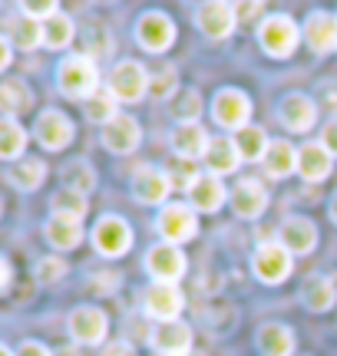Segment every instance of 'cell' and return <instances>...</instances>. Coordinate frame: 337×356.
<instances>
[{"instance_id": "obj_1", "label": "cell", "mask_w": 337, "mask_h": 356, "mask_svg": "<svg viewBox=\"0 0 337 356\" xmlns=\"http://www.w3.org/2000/svg\"><path fill=\"white\" fill-rule=\"evenodd\" d=\"M60 89L73 99H90L96 92V66L90 56H70L60 63Z\"/></svg>"}, {"instance_id": "obj_2", "label": "cell", "mask_w": 337, "mask_h": 356, "mask_svg": "<svg viewBox=\"0 0 337 356\" xmlns=\"http://www.w3.org/2000/svg\"><path fill=\"white\" fill-rule=\"evenodd\" d=\"M258 40L268 56L281 60V56H291L295 47H298V26H295V20H288V17H272L258 30Z\"/></svg>"}, {"instance_id": "obj_3", "label": "cell", "mask_w": 337, "mask_h": 356, "mask_svg": "<svg viewBox=\"0 0 337 356\" xmlns=\"http://www.w3.org/2000/svg\"><path fill=\"white\" fill-rule=\"evenodd\" d=\"M109 89H113V96H116L119 102H139L146 96V89H149V73H146L139 63L123 60V63H116V70H113Z\"/></svg>"}, {"instance_id": "obj_4", "label": "cell", "mask_w": 337, "mask_h": 356, "mask_svg": "<svg viewBox=\"0 0 337 356\" xmlns=\"http://www.w3.org/2000/svg\"><path fill=\"white\" fill-rule=\"evenodd\" d=\"M93 241H96V251H100V254L119 257V254L130 251L132 231L123 218L106 215V218H100V225H96V231H93Z\"/></svg>"}, {"instance_id": "obj_5", "label": "cell", "mask_w": 337, "mask_h": 356, "mask_svg": "<svg viewBox=\"0 0 337 356\" xmlns=\"http://www.w3.org/2000/svg\"><path fill=\"white\" fill-rule=\"evenodd\" d=\"M198 221L195 211L189 204H166L162 215H159V234L166 238V244H179V241H192Z\"/></svg>"}, {"instance_id": "obj_6", "label": "cell", "mask_w": 337, "mask_h": 356, "mask_svg": "<svg viewBox=\"0 0 337 356\" xmlns=\"http://www.w3.org/2000/svg\"><path fill=\"white\" fill-rule=\"evenodd\" d=\"M212 113H215V122H219V126L232 129V132H242V129L248 126V115H251V102H248L245 92L221 89L219 96H215Z\"/></svg>"}, {"instance_id": "obj_7", "label": "cell", "mask_w": 337, "mask_h": 356, "mask_svg": "<svg viewBox=\"0 0 337 356\" xmlns=\"http://www.w3.org/2000/svg\"><path fill=\"white\" fill-rule=\"evenodd\" d=\"M255 274L265 284H281L291 274V251L285 244H261L255 251Z\"/></svg>"}, {"instance_id": "obj_8", "label": "cell", "mask_w": 337, "mask_h": 356, "mask_svg": "<svg viewBox=\"0 0 337 356\" xmlns=\"http://www.w3.org/2000/svg\"><path fill=\"white\" fill-rule=\"evenodd\" d=\"M136 37L143 43V50L162 53L175 40V24L168 20L166 13H146L143 20H139V26H136Z\"/></svg>"}, {"instance_id": "obj_9", "label": "cell", "mask_w": 337, "mask_h": 356, "mask_svg": "<svg viewBox=\"0 0 337 356\" xmlns=\"http://www.w3.org/2000/svg\"><path fill=\"white\" fill-rule=\"evenodd\" d=\"M146 267L149 274L159 280V284H175V280L185 274V257L175 244H156L149 257H146Z\"/></svg>"}, {"instance_id": "obj_10", "label": "cell", "mask_w": 337, "mask_h": 356, "mask_svg": "<svg viewBox=\"0 0 337 356\" xmlns=\"http://www.w3.org/2000/svg\"><path fill=\"white\" fill-rule=\"evenodd\" d=\"M143 139V132H139V122L132 119V115H116V119H109L103 126V142L109 152L116 155H126L132 152L136 145Z\"/></svg>"}, {"instance_id": "obj_11", "label": "cell", "mask_w": 337, "mask_h": 356, "mask_svg": "<svg viewBox=\"0 0 337 356\" xmlns=\"http://www.w3.org/2000/svg\"><path fill=\"white\" fill-rule=\"evenodd\" d=\"M37 139L43 149H66L70 142H73V122L66 119L63 113H56V109H47V113L37 119Z\"/></svg>"}, {"instance_id": "obj_12", "label": "cell", "mask_w": 337, "mask_h": 356, "mask_svg": "<svg viewBox=\"0 0 337 356\" xmlns=\"http://www.w3.org/2000/svg\"><path fill=\"white\" fill-rule=\"evenodd\" d=\"M106 330H109V320L96 307H79L70 317V333L77 337V343H100L106 337Z\"/></svg>"}, {"instance_id": "obj_13", "label": "cell", "mask_w": 337, "mask_h": 356, "mask_svg": "<svg viewBox=\"0 0 337 356\" xmlns=\"http://www.w3.org/2000/svg\"><path fill=\"white\" fill-rule=\"evenodd\" d=\"M146 310H149V317L172 323L182 310V291L175 284H156L152 291L146 293Z\"/></svg>"}, {"instance_id": "obj_14", "label": "cell", "mask_w": 337, "mask_h": 356, "mask_svg": "<svg viewBox=\"0 0 337 356\" xmlns=\"http://www.w3.org/2000/svg\"><path fill=\"white\" fill-rule=\"evenodd\" d=\"M278 115H281V122H285L291 132H308V129L314 126L318 106H314L304 92H291V96H285V102H281Z\"/></svg>"}, {"instance_id": "obj_15", "label": "cell", "mask_w": 337, "mask_h": 356, "mask_svg": "<svg viewBox=\"0 0 337 356\" xmlns=\"http://www.w3.org/2000/svg\"><path fill=\"white\" fill-rule=\"evenodd\" d=\"M265 204H268V195L261 188L255 178H245V181H238L232 191V208L238 218H258L265 211Z\"/></svg>"}, {"instance_id": "obj_16", "label": "cell", "mask_w": 337, "mask_h": 356, "mask_svg": "<svg viewBox=\"0 0 337 356\" xmlns=\"http://www.w3.org/2000/svg\"><path fill=\"white\" fill-rule=\"evenodd\" d=\"M235 17H238V13H235V7H228V3H202V7H198V26L215 40L232 33Z\"/></svg>"}, {"instance_id": "obj_17", "label": "cell", "mask_w": 337, "mask_h": 356, "mask_svg": "<svg viewBox=\"0 0 337 356\" xmlns=\"http://www.w3.org/2000/svg\"><path fill=\"white\" fill-rule=\"evenodd\" d=\"M168 178L166 172H159V168H143L139 175H136V181H132V198L139 204H159L162 198L168 195Z\"/></svg>"}, {"instance_id": "obj_18", "label": "cell", "mask_w": 337, "mask_h": 356, "mask_svg": "<svg viewBox=\"0 0 337 356\" xmlns=\"http://www.w3.org/2000/svg\"><path fill=\"white\" fill-rule=\"evenodd\" d=\"M281 241H285V248L291 254H308L318 244V228L308 218H288L285 228H281Z\"/></svg>"}, {"instance_id": "obj_19", "label": "cell", "mask_w": 337, "mask_h": 356, "mask_svg": "<svg viewBox=\"0 0 337 356\" xmlns=\"http://www.w3.org/2000/svg\"><path fill=\"white\" fill-rule=\"evenodd\" d=\"M156 350L162 356H189V346H192V330L179 323V320H172V323H162L156 330Z\"/></svg>"}, {"instance_id": "obj_20", "label": "cell", "mask_w": 337, "mask_h": 356, "mask_svg": "<svg viewBox=\"0 0 337 356\" xmlns=\"http://www.w3.org/2000/svg\"><path fill=\"white\" fill-rule=\"evenodd\" d=\"M208 136L202 126H195V122H189V126H179L175 132H172V152L182 155V159H198V155H208Z\"/></svg>"}, {"instance_id": "obj_21", "label": "cell", "mask_w": 337, "mask_h": 356, "mask_svg": "<svg viewBox=\"0 0 337 356\" xmlns=\"http://www.w3.org/2000/svg\"><path fill=\"white\" fill-rule=\"evenodd\" d=\"M331 159L334 155L327 152L324 145H318V142H308L304 149H298V172L308 181H324L331 175Z\"/></svg>"}, {"instance_id": "obj_22", "label": "cell", "mask_w": 337, "mask_h": 356, "mask_svg": "<svg viewBox=\"0 0 337 356\" xmlns=\"http://www.w3.org/2000/svg\"><path fill=\"white\" fill-rule=\"evenodd\" d=\"M304 37L314 53H331L337 47V20L331 13H314L304 26Z\"/></svg>"}, {"instance_id": "obj_23", "label": "cell", "mask_w": 337, "mask_h": 356, "mask_svg": "<svg viewBox=\"0 0 337 356\" xmlns=\"http://www.w3.org/2000/svg\"><path fill=\"white\" fill-rule=\"evenodd\" d=\"M258 350L265 356H291L295 350V333L285 323H265L258 330Z\"/></svg>"}, {"instance_id": "obj_24", "label": "cell", "mask_w": 337, "mask_h": 356, "mask_svg": "<svg viewBox=\"0 0 337 356\" xmlns=\"http://www.w3.org/2000/svg\"><path fill=\"white\" fill-rule=\"evenodd\" d=\"M47 241H50L53 248H63V251H70V248H77V244L83 241V228H79L77 218L53 215L50 221H47Z\"/></svg>"}, {"instance_id": "obj_25", "label": "cell", "mask_w": 337, "mask_h": 356, "mask_svg": "<svg viewBox=\"0 0 337 356\" xmlns=\"http://www.w3.org/2000/svg\"><path fill=\"white\" fill-rule=\"evenodd\" d=\"M205 159H208V168H212L215 175H228V172H235V168H238L242 152H238L235 139H212Z\"/></svg>"}, {"instance_id": "obj_26", "label": "cell", "mask_w": 337, "mask_h": 356, "mask_svg": "<svg viewBox=\"0 0 337 356\" xmlns=\"http://www.w3.org/2000/svg\"><path fill=\"white\" fill-rule=\"evenodd\" d=\"M291 168H298V149H291L288 142H272V149L265 155V172L272 178H285L291 175Z\"/></svg>"}, {"instance_id": "obj_27", "label": "cell", "mask_w": 337, "mask_h": 356, "mask_svg": "<svg viewBox=\"0 0 337 356\" xmlns=\"http://www.w3.org/2000/svg\"><path fill=\"white\" fill-rule=\"evenodd\" d=\"M334 284L327 277H311L308 284H304V291H301V300L308 304V310H314V314H321V310H331L334 307Z\"/></svg>"}, {"instance_id": "obj_28", "label": "cell", "mask_w": 337, "mask_h": 356, "mask_svg": "<svg viewBox=\"0 0 337 356\" xmlns=\"http://www.w3.org/2000/svg\"><path fill=\"white\" fill-rule=\"evenodd\" d=\"M235 145H238V152H242L245 162H258V159H265L268 149H272V142L265 139V132L255 126H245L242 132H235Z\"/></svg>"}, {"instance_id": "obj_29", "label": "cell", "mask_w": 337, "mask_h": 356, "mask_svg": "<svg viewBox=\"0 0 337 356\" xmlns=\"http://www.w3.org/2000/svg\"><path fill=\"white\" fill-rule=\"evenodd\" d=\"M162 172H166V178H168V185H172V188H189V191H192L195 185L202 181V178H198L195 162H192V159H182V155H172Z\"/></svg>"}, {"instance_id": "obj_30", "label": "cell", "mask_w": 337, "mask_h": 356, "mask_svg": "<svg viewBox=\"0 0 337 356\" xmlns=\"http://www.w3.org/2000/svg\"><path fill=\"white\" fill-rule=\"evenodd\" d=\"M221 202H225V185L219 178H202L192 188V204L198 211H219Z\"/></svg>"}, {"instance_id": "obj_31", "label": "cell", "mask_w": 337, "mask_h": 356, "mask_svg": "<svg viewBox=\"0 0 337 356\" xmlns=\"http://www.w3.org/2000/svg\"><path fill=\"white\" fill-rule=\"evenodd\" d=\"M30 89H26V83H20V79H7L3 86H0V106H3V113H7V119H13V115L20 113V109H26L30 106Z\"/></svg>"}, {"instance_id": "obj_32", "label": "cell", "mask_w": 337, "mask_h": 356, "mask_svg": "<svg viewBox=\"0 0 337 356\" xmlns=\"http://www.w3.org/2000/svg\"><path fill=\"white\" fill-rule=\"evenodd\" d=\"M26 149V132L17 119H3L0 122V155L3 159H17Z\"/></svg>"}, {"instance_id": "obj_33", "label": "cell", "mask_w": 337, "mask_h": 356, "mask_svg": "<svg viewBox=\"0 0 337 356\" xmlns=\"http://www.w3.org/2000/svg\"><path fill=\"white\" fill-rule=\"evenodd\" d=\"M116 96H113V89H96L90 99H86V115H90L93 122H100V126H106L109 119H116Z\"/></svg>"}, {"instance_id": "obj_34", "label": "cell", "mask_w": 337, "mask_h": 356, "mask_svg": "<svg viewBox=\"0 0 337 356\" xmlns=\"http://www.w3.org/2000/svg\"><path fill=\"white\" fill-rule=\"evenodd\" d=\"M43 175H47V165H43L40 159H24L20 165L10 168V181L17 185V188H26V191L40 188Z\"/></svg>"}, {"instance_id": "obj_35", "label": "cell", "mask_w": 337, "mask_h": 356, "mask_svg": "<svg viewBox=\"0 0 337 356\" xmlns=\"http://www.w3.org/2000/svg\"><path fill=\"white\" fill-rule=\"evenodd\" d=\"M73 20L70 17H63V13H56L53 20H47L43 24V43L47 47H53V50H63V47H70V40H73Z\"/></svg>"}, {"instance_id": "obj_36", "label": "cell", "mask_w": 337, "mask_h": 356, "mask_svg": "<svg viewBox=\"0 0 337 356\" xmlns=\"http://www.w3.org/2000/svg\"><path fill=\"white\" fill-rule=\"evenodd\" d=\"M7 43L10 47H20V50H33L37 43H43V26L37 20H17L7 33Z\"/></svg>"}, {"instance_id": "obj_37", "label": "cell", "mask_w": 337, "mask_h": 356, "mask_svg": "<svg viewBox=\"0 0 337 356\" xmlns=\"http://www.w3.org/2000/svg\"><path fill=\"white\" fill-rule=\"evenodd\" d=\"M198 113H202V96H198L195 89H185L179 99H172V115L179 119L182 126L195 122V119H198Z\"/></svg>"}, {"instance_id": "obj_38", "label": "cell", "mask_w": 337, "mask_h": 356, "mask_svg": "<svg viewBox=\"0 0 337 356\" xmlns=\"http://www.w3.org/2000/svg\"><path fill=\"white\" fill-rule=\"evenodd\" d=\"M53 211L63 215V218H77V221H83V215H86V198H83L79 191L63 188L56 198H53Z\"/></svg>"}, {"instance_id": "obj_39", "label": "cell", "mask_w": 337, "mask_h": 356, "mask_svg": "<svg viewBox=\"0 0 337 356\" xmlns=\"http://www.w3.org/2000/svg\"><path fill=\"white\" fill-rule=\"evenodd\" d=\"M63 175H66V188H70V191H79V195H86V191L96 185V178H93V168L90 165H77V162H73V165L66 168Z\"/></svg>"}, {"instance_id": "obj_40", "label": "cell", "mask_w": 337, "mask_h": 356, "mask_svg": "<svg viewBox=\"0 0 337 356\" xmlns=\"http://www.w3.org/2000/svg\"><path fill=\"white\" fill-rule=\"evenodd\" d=\"M113 50V40H109V33H106L100 24H93L90 30H86V53L83 56H106V53Z\"/></svg>"}, {"instance_id": "obj_41", "label": "cell", "mask_w": 337, "mask_h": 356, "mask_svg": "<svg viewBox=\"0 0 337 356\" xmlns=\"http://www.w3.org/2000/svg\"><path fill=\"white\" fill-rule=\"evenodd\" d=\"M66 274V264L63 257H43L37 267V280L40 284H53V280H60Z\"/></svg>"}, {"instance_id": "obj_42", "label": "cell", "mask_w": 337, "mask_h": 356, "mask_svg": "<svg viewBox=\"0 0 337 356\" xmlns=\"http://www.w3.org/2000/svg\"><path fill=\"white\" fill-rule=\"evenodd\" d=\"M175 86H179V79H175V70H172V66H162L156 76H152V89H156L159 99H168V96L175 92Z\"/></svg>"}, {"instance_id": "obj_43", "label": "cell", "mask_w": 337, "mask_h": 356, "mask_svg": "<svg viewBox=\"0 0 337 356\" xmlns=\"http://www.w3.org/2000/svg\"><path fill=\"white\" fill-rule=\"evenodd\" d=\"M20 10H24L26 20H53L56 17V3L53 0H26Z\"/></svg>"}, {"instance_id": "obj_44", "label": "cell", "mask_w": 337, "mask_h": 356, "mask_svg": "<svg viewBox=\"0 0 337 356\" xmlns=\"http://www.w3.org/2000/svg\"><path fill=\"white\" fill-rule=\"evenodd\" d=\"M321 145H324L331 155H337V119H331L324 126V139H321Z\"/></svg>"}, {"instance_id": "obj_45", "label": "cell", "mask_w": 337, "mask_h": 356, "mask_svg": "<svg viewBox=\"0 0 337 356\" xmlns=\"http://www.w3.org/2000/svg\"><path fill=\"white\" fill-rule=\"evenodd\" d=\"M261 10H265V3H238V7H235L238 20H245V17H258Z\"/></svg>"}, {"instance_id": "obj_46", "label": "cell", "mask_w": 337, "mask_h": 356, "mask_svg": "<svg viewBox=\"0 0 337 356\" xmlns=\"http://www.w3.org/2000/svg\"><path fill=\"white\" fill-rule=\"evenodd\" d=\"M17 356H50V350L40 343H24L20 350H17Z\"/></svg>"}, {"instance_id": "obj_47", "label": "cell", "mask_w": 337, "mask_h": 356, "mask_svg": "<svg viewBox=\"0 0 337 356\" xmlns=\"http://www.w3.org/2000/svg\"><path fill=\"white\" fill-rule=\"evenodd\" d=\"M103 356H136V350H132L130 343H109Z\"/></svg>"}, {"instance_id": "obj_48", "label": "cell", "mask_w": 337, "mask_h": 356, "mask_svg": "<svg viewBox=\"0 0 337 356\" xmlns=\"http://www.w3.org/2000/svg\"><path fill=\"white\" fill-rule=\"evenodd\" d=\"M0 66H10V43H0Z\"/></svg>"}, {"instance_id": "obj_49", "label": "cell", "mask_w": 337, "mask_h": 356, "mask_svg": "<svg viewBox=\"0 0 337 356\" xmlns=\"http://www.w3.org/2000/svg\"><path fill=\"white\" fill-rule=\"evenodd\" d=\"M327 92H331V99H327V106H334V109H337V89L331 86V89H327Z\"/></svg>"}, {"instance_id": "obj_50", "label": "cell", "mask_w": 337, "mask_h": 356, "mask_svg": "<svg viewBox=\"0 0 337 356\" xmlns=\"http://www.w3.org/2000/svg\"><path fill=\"white\" fill-rule=\"evenodd\" d=\"M331 218L337 221V195H334V204H331Z\"/></svg>"}, {"instance_id": "obj_51", "label": "cell", "mask_w": 337, "mask_h": 356, "mask_svg": "<svg viewBox=\"0 0 337 356\" xmlns=\"http://www.w3.org/2000/svg\"><path fill=\"white\" fill-rule=\"evenodd\" d=\"M0 356H13V353H10V346H0Z\"/></svg>"}, {"instance_id": "obj_52", "label": "cell", "mask_w": 337, "mask_h": 356, "mask_svg": "<svg viewBox=\"0 0 337 356\" xmlns=\"http://www.w3.org/2000/svg\"><path fill=\"white\" fill-rule=\"evenodd\" d=\"M192 356H202V353H192Z\"/></svg>"}]
</instances>
